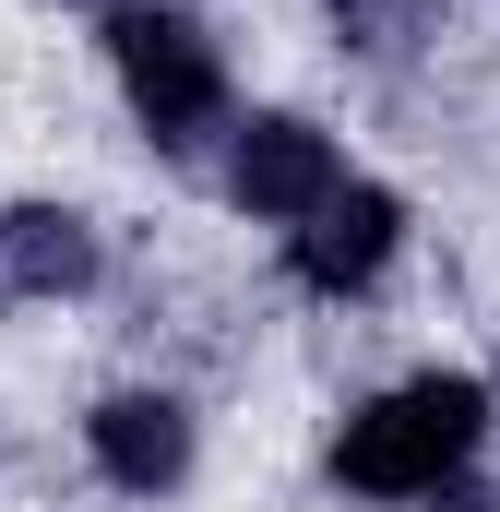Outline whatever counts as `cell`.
<instances>
[{
	"label": "cell",
	"instance_id": "cell-7",
	"mask_svg": "<svg viewBox=\"0 0 500 512\" xmlns=\"http://www.w3.org/2000/svg\"><path fill=\"white\" fill-rule=\"evenodd\" d=\"M334 24H346L370 60H393V48H417V36H429V0H334Z\"/></svg>",
	"mask_w": 500,
	"mask_h": 512
},
{
	"label": "cell",
	"instance_id": "cell-4",
	"mask_svg": "<svg viewBox=\"0 0 500 512\" xmlns=\"http://www.w3.org/2000/svg\"><path fill=\"white\" fill-rule=\"evenodd\" d=\"M393 239H405V203L393 191H370V179H346L310 227H298V286H322V298H346V286H370L381 262H393Z\"/></svg>",
	"mask_w": 500,
	"mask_h": 512
},
{
	"label": "cell",
	"instance_id": "cell-6",
	"mask_svg": "<svg viewBox=\"0 0 500 512\" xmlns=\"http://www.w3.org/2000/svg\"><path fill=\"white\" fill-rule=\"evenodd\" d=\"M96 286V227L72 203H12L0 215V298H72Z\"/></svg>",
	"mask_w": 500,
	"mask_h": 512
},
{
	"label": "cell",
	"instance_id": "cell-5",
	"mask_svg": "<svg viewBox=\"0 0 500 512\" xmlns=\"http://www.w3.org/2000/svg\"><path fill=\"white\" fill-rule=\"evenodd\" d=\"M84 441H96V465L120 477V489H179L191 477V417L167 405V393H108L96 417H84Z\"/></svg>",
	"mask_w": 500,
	"mask_h": 512
},
{
	"label": "cell",
	"instance_id": "cell-8",
	"mask_svg": "<svg viewBox=\"0 0 500 512\" xmlns=\"http://www.w3.org/2000/svg\"><path fill=\"white\" fill-rule=\"evenodd\" d=\"M429 512H500V489H477V477H453V489H429Z\"/></svg>",
	"mask_w": 500,
	"mask_h": 512
},
{
	"label": "cell",
	"instance_id": "cell-1",
	"mask_svg": "<svg viewBox=\"0 0 500 512\" xmlns=\"http://www.w3.org/2000/svg\"><path fill=\"white\" fill-rule=\"evenodd\" d=\"M477 429H489V393L465 370H429V382H405V393H381V405L346 417L334 477L370 489V501H429V489H453V465L477 453Z\"/></svg>",
	"mask_w": 500,
	"mask_h": 512
},
{
	"label": "cell",
	"instance_id": "cell-2",
	"mask_svg": "<svg viewBox=\"0 0 500 512\" xmlns=\"http://www.w3.org/2000/svg\"><path fill=\"white\" fill-rule=\"evenodd\" d=\"M108 60H120L131 108H143V131H155L167 155H191L203 131L227 120V60H215V36H203L191 12L120 0V12H108Z\"/></svg>",
	"mask_w": 500,
	"mask_h": 512
},
{
	"label": "cell",
	"instance_id": "cell-3",
	"mask_svg": "<svg viewBox=\"0 0 500 512\" xmlns=\"http://www.w3.org/2000/svg\"><path fill=\"white\" fill-rule=\"evenodd\" d=\"M227 191H239L250 215H274V227H310V215L346 191V155L310 120H250L239 155H227Z\"/></svg>",
	"mask_w": 500,
	"mask_h": 512
}]
</instances>
